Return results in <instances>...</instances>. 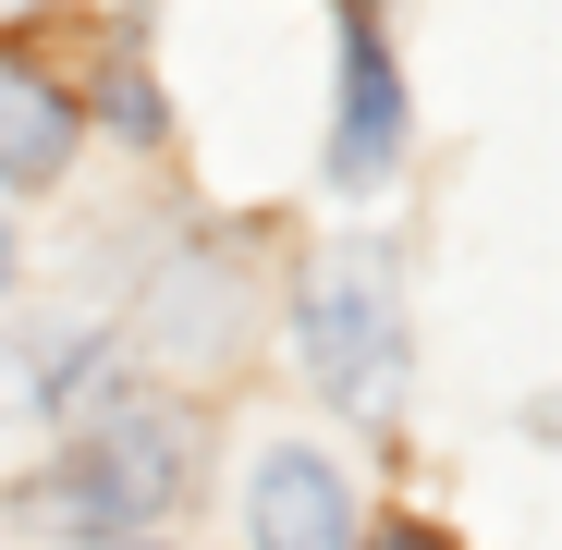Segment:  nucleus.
I'll return each instance as SVG.
<instances>
[{
  "mask_svg": "<svg viewBox=\"0 0 562 550\" xmlns=\"http://www.w3.org/2000/svg\"><path fill=\"white\" fill-rule=\"evenodd\" d=\"M294 318H306V380L342 416H392L404 404V282H392V245H318Z\"/></svg>",
  "mask_w": 562,
  "mask_h": 550,
  "instance_id": "nucleus-1",
  "label": "nucleus"
},
{
  "mask_svg": "<svg viewBox=\"0 0 562 550\" xmlns=\"http://www.w3.org/2000/svg\"><path fill=\"white\" fill-rule=\"evenodd\" d=\"M183 478H196V428H183V404H111L99 428L74 440V502L99 514V538H123L159 502H183Z\"/></svg>",
  "mask_w": 562,
  "mask_h": 550,
  "instance_id": "nucleus-2",
  "label": "nucleus"
},
{
  "mask_svg": "<svg viewBox=\"0 0 562 550\" xmlns=\"http://www.w3.org/2000/svg\"><path fill=\"white\" fill-rule=\"evenodd\" d=\"M392 147H404V86H392L380 25L355 13V25H342V135H330V171H342V183H380Z\"/></svg>",
  "mask_w": 562,
  "mask_h": 550,
  "instance_id": "nucleus-3",
  "label": "nucleus"
},
{
  "mask_svg": "<svg viewBox=\"0 0 562 550\" xmlns=\"http://www.w3.org/2000/svg\"><path fill=\"white\" fill-rule=\"evenodd\" d=\"M257 550H355V490L318 452H269L257 465Z\"/></svg>",
  "mask_w": 562,
  "mask_h": 550,
  "instance_id": "nucleus-4",
  "label": "nucleus"
},
{
  "mask_svg": "<svg viewBox=\"0 0 562 550\" xmlns=\"http://www.w3.org/2000/svg\"><path fill=\"white\" fill-rule=\"evenodd\" d=\"M61 159H74V111H61V86H37V74L0 61V171H13V183H49Z\"/></svg>",
  "mask_w": 562,
  "mask_h": 550,
  "instance_id": "nucleus-5",
  "label": "nucleus"
},
{
  "mask_svg": "<svg viewBox=\"0 0 562 550\" xmlns=\"http://www.w3.org/2000/svg\"><path fill=\"white\" fill-rule=\"evenodd\" d=\"M99 99H111V123H123V135H135V147H147V135H159V86H147V74H135V61H123V49H111V74H99Z\"/></svg>",
  "mask_w": 562,
  "mask_h": 550,
  "instance_id": "nucleus-6",
  "label": "nucleus"
},
{
  "mask_svg": "<svg viewBox=\"0 0 562 550\" xmlns=\"http://www.w3.org/2000/svg\"><path fill=\"white\" fill-rule=\"evenodd\" d=\"M380 550H440V538H428V526H392V538H380Z\"/></svg>",
  "mask_w": 562,
  "mask_h": 550,
  "instance_id": "nucleus-7",
  "label": "nucleus"
},
{
  "mask_svg": "<svg viewBox=\"0 0 562 550\" xmlns=\"http://www.w3.org/2000/svg\"><path fill=\"white\" fill-rule=\"evenodd\" d=\"M86 550H159V538H86Z\"/></svg>",
  "mask_w": 562,
  "mask_h": 550,
  "instance_id": "nucleus-8",
  "label": "nucleus"
},
{
  "mask_svg": "<svg viewBox=\"0 0 562 550\" xmlns=\"http://www.w3.org/2000/svg\"><path fill=\"white\" fill-rule=\"evenodd\" d=\"M0 282H13V233H0Z\"/></svg>",
  "mask_w": 562,
  "mask_h": 550,
  "instance_id": "nucleus-9",
  "label": "nucleus"
},
{
  "mask_svg": "<svg viewBox=\"0 0 562 550\" xmlns=\"http://www.w3.org/2000/svg\"><path fill=\"white\" fill-rule=\"evenodd\" d=\"M0 13H25V0H0Z\"/></svg>",
  "mask_w": 562,
  "mask_h": 550,
  "instance_id": "nucleus-10",
  "label": "nucleus"
}]
</instances>
